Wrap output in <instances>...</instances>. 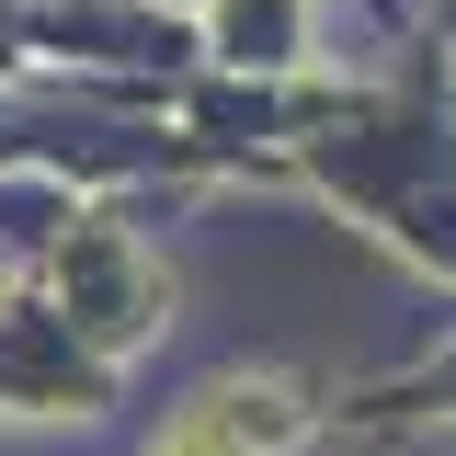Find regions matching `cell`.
Listing matches in <instances>:
<instances>
[{
  "mask_svg": "<svg viewBox=\"0 0 456 456\" xmlns=\"http://www.w3.org/2000/svg\"><path fill=\"white\" fill-rule=\"evenodd\" d=\"M285 434H297L285 388H228V399H206V411H183L160 456H274Z\"/></svg>",
  "mask_w": 456,
  "mask_h": 456,
  "instance_id": "1",
  "label": "cell"
}]
</instances>
